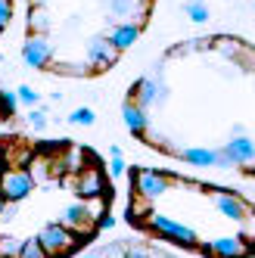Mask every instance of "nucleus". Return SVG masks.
Instances as JSON below:
<instances>
[{
	"label": "nucleus",
	"mask_w": 255,
	"mask_h": 258,
	"mask_svg": "<svg viewBox=\"0 0 255 258\" xmlns=\"http://www.w3.org/2000/svg\"><path fill=\"white\" fill-rule=\"evenodd\" d=\"M10 16H13L10 0H0V28H7V25H10Z\"/></svg>",
	"instance_id": "25"
},
{
	"label": "nucleus",
	"mask_w": 255,
	"mask_h": 258,
	"mask_svg": "<svg viewBox=\"0 0 255 258\" xmlns=\"http://www.w3.org/2000/svg\"><path fill=\"white\" fill-rule=\"evenodd\" d=\"M121 118H124V127H128V131H131L134 137H143V134H147L150 118H147V109H140L137 103L128 100L124 109H121Z\"/></svg>",
	"instance_id": "11"
},
{
	"label": "nucleus",
	"mask_w": 255,
	"mask_h": 258,
	"mask_svg": "<svg viewBox=\"0 0 255 258\" xmlns=\"http://www.w3.org/2000/svg\"><path fill=\"white\" fill-rule=\"evenodd\" d=\"M124 171H128V165H124L121 153H118V156H112V165H109V174H112V177H121Z\"/></svg>",
	"instance_id": "24"
},
{
	"label": "nucleus",
	"mask_w": 255,
	"mask_h": 258,
	"mask_svg": "<svg viewBox=\"0 0 255 258\" xmlns=\"http://www.w3.org/2000/svg\"><path fill=\"white\" fill-rule=\"evenodd\" d=\"M159 90H162V87H159L156 78H143V81L134 84L131 94H137V106H140V109H147V106L159 103Z\"/></svg>",
	"instance_id": "15"
},
{
	"label": "nucleus",
	"mask_w": 255,
	"mask_h": 258,
	"mask_svg": "<svg viewBox=\"0 0 255 258\" xmlns=\"http://www.w3.org/2000/svg\"><path fill=\"white\" fill-rule=\"evenodd\" d=\"M150 227L159 230V233H165V236H171V239H177V243H184V246L196 243V233L187 224H177V221H171L165 215H150Z\"/></svg>",
	"instance_id": "5"
},
{
	"label": "nucleus",
	"mask_w": 255,
	"mask_h": 258,
	"mask_svg": "<svg viewBox=\"0 0 255 258\" xmlns=\"http://www.w3.org/2000/svg\"><path fill=\"white\" fill-rule=\"evenodd\" d=\"M78 162H81V153H78V150H72V153L66 156V168H69V171H78V168H81Z\"/></svg>",
	"instance_id": "27"
},
{
	"label": "nucleus",
	"mask_w": 255,
	"mask_h": 258,
	"mask_svg": "<svg viewBox=\"0 0 255 258\" xmlns=\"http://www.w3.org/2000/svg\"><path fill=\"white\" fill-rule=\"evenodd\" d=\"M0 106H4L7 112L13 115V112H16V106H19V97H16V94H10V90H4V94H0Z\"/></svg>",
	"instance_id": "22"
},
{
	"label": "nucleus",
	"mask_w": 255,
	"mask_h": 258,
	"mask_svg": "<svg viewBox=\"0 0 255 258\" xmlns=\"http://www.w3.org/2000/svg\"><path fill=\"white\" fill-rule=\"evenodd\" d=\"M103 174L97 171V168H87L84 174H81V180H78V193L84 196V199H100L103 196Z\"/></svg>",
	"instance_id": "14"
},
{
	"label": "nucleus",
	"mask_w": 255,
	"mask_h": 258,
	"mask_svg": "<svg viewBox=\"0 0 255 258\" xmlns=\"http://www.w3.org/2000/svg\"><path fill=\"white\" fill-rule=\"evenodd\" d=\"M16 97H19V103H25V106H38V103H41V94H38L34 87H28V84H22Z\"/></svg>",
	"instance_id": "20"
},
{
	"label": "nucleus",
	"mask_w": 255,
	"mask_h": 258,
	"mask_svg": "<svg viewBox=\"0 0 255 258\" xmlns=\"http://www.w3.org/2000/svg\"><path fill=\"white\" fill-rule=\"evenodd\" d=\"M84 258H103V255H100V252H94V255H84Z\"/></svg>",
	"instance_id": "31"
},
{
	"label": "nucleus",
	"mask_w": 255,
	"mask_h": 258,
	"mask_svg": "<svg viewBox=\"0 0 255 258\" xmlns=\"http://www.w3.org/2000/svg\"><path fill=\"white\" fill-rule=\"evenodd\" d=\"M50 56H53V47L41 38H28L25 41V47H22V59H25V66H31V69H44L47 62H50Z\"/></svg>",
	"instance_id": "8"
},
{
	"label": "nucleus",
	"mask_w": 255,
	"mask_h": 258,
	"mask_svg": "<svg viewBox=\"0 0 255 258\" xmlns=\"http://www.w3.org/2000/svg\"><path fill=\"white\" fill-rule=\"evenodd\" d=\"M215 206H218V212H221L224 218H233V221L246 218V202L236 199V196L227 193V190H218V193H215Z\"/></svg>",
	"instance_id": "12"
},
{
	"label": "nucleus",
	"mask_w": 255,
	"mask_h": 258,
	"mask_svg": "<svg viewBox=\"0 0 255 258\" xmlns=\"http://www.w3.org/2000/svg\"><path fill=\"white\" fill-rule=\"evenodd\" d=\"M134 177H137V193H140L143 199H159L162 193L168 190V177L162 174V171L140 168V171H134Z\"/></svg>",
	"instance_id": "4"
},
{
	"label": "nucleus",
	"mask_w": 255,
	"mask_h": 258,
	"mask_svg": "<svg viewBox=\"0 0 255 258\" xmlns=\"http://www.w3.org/2000/svg\"><path fill=\"white\" fill-rule=\"evenodd\" d=\"M94 118H97V115H94V109H87V106L75 109V112L69 115V121H72V124H94Z\"/></svg>",
	"instance_id": "19"
},
{
	"label": "nucleus",
	"mask_w": 255,
	"mask_h": 258,
	"mask_svg": "<svg viewBox=\"0 0 255 258\" xmlns=\"http://www.w3.org/2000/svg\"><path fill=\"white\" fill-rule=\"evenodd\" d=\"M90 218H94V215L87 212L84 202H72V206H66V209H62L59 224H62V227H69V230H90Z\"/></svg>",
	"instance_id": "10"
},
{
	"label": "nucleus",
	"mask_w": 255,
	"mask_h": 258,
	"mask_svg": "<svg viewBox=\"0 0 255 258\" xmlns=\"http://www.w3.org/2000/svg\"><path fill=\"white\" fill-rule=\"evenodd\" d=\"M38 243H41V249H44L50 258H62V255H69L72 249H75L78 236H75V230H69V227L59 224V221H53V224H47V227L38 233Z\"/></svg>",
	"instance_id": "1"
},
{
	"label": "nucleus",
	"mask_w": 255,
	"mask_h": 258,
	"mask_svg": "<svg viewBox=\"0 0 255 258\" xmlns=\"http://www.w3.org/2000/svg\"><path fill=\"white\" fill-rule=\"evenodd\" d=\"M28 22H31L34 31H47V28H50V19H47V13H44V10H34Z\"/></svg>",
	"instance_id": "21"
},
{
	"label": "nucleus",
	"mask_w": 255,
	"mask_h": 258,
	"mask_svg": "<svg viewBox=\"0 0 255 258\" xmlns=\"http://www.w3.org/2000/svg\"><path fill=\"white\" fill-rule=\"evenodd\" d=\"M187 4H206V0H187Z\"/></svg>",
	"instance_id": "32"
},
{
	"label": "nucleus",
	"mask_w": 255,
	"mask_h": 258,
	"mask_svg": "<svg viewBox=\"0 0 255 258\" xmlns=\"http://www.w3.org/2000/svg\"><path fill=\"white\" fill-rule=\"evenodd\" d=\"M121 258H150V255L143 252V249H128V252H124Z\"/></svg>",
	"instance_id": "29"
},
{
	"label": "nucleus",
	"mask_w": 255,
	"mask_h": 258,
	"mask_svg": "<svg viewBox=\"0 0 255 258\" xmlns=\"http://www.w3.org/2000/svg\"><path fill=\"white\" fill-rule=\"evenodd\" d=\"M19 246L22 243H16V239H4V243H0V255H4V258H16V255H19Z\"/></svg>",
	"instance_id": "23"
},
{
	"label": "nucleus",
	"mask_w": 255,
	"mask_h": 258,
	"mask_svg": "<svg viewBox=\"0 0 255 258\" xmlns=\"http://www.w3.org/2000/svg\"><path fill=\"white\" fill-rule=\"evenodd\" d=\"M97 227H100V230H109V227H115V218H112V215H100Z\"/></svg>",
	"instance_id": "28"
},
{
	"label": "nucleus",
	"mask_w": 255,
	"mask_h": 258,
	"mask_svg": "<svg viewBox=\"0 0 255 258\" xmlns=\"http://www.w3.org/2000/svg\"><path fill=\"white\" fill-rule=\"evenodd\" d=\"M115 59H118V50L109 44L106 38H94V41L87 44V62H90V66H97V69H109Z\"/></svg>",
	"instance_id": "9"
},
{
	"label": "nucleus",
	"mask_w": 255,
	"mask_h": 258,
	"mask_svg": "<svg viewBox=\"0 0 255 258\" xmlns=\"http://www.w3.org/2000/svg\"><path fill=\"white\" fill-rule=\"evenodd\" d=\"M16 258H50V255L41 249L38 236H34V239H25V243L19 246V255H16Z\"/></svg>",
	"instance_id": "17"
},
{
	"label": "nucleus",
	"mask_w": 255,
	"mask_h": 258,
	"mask_svg": "<svg viewBox=\"0 0 255 258\" xmlns=\"http://www.w3.org/2000/svg\"><path fill=\"white\" fill-rule=\"evenodd\" d=\"M184 13L190 16V22H209V7L206 4H184Z\"/></svg>",
	"instance_id": "18"
},
{
	"label": "nucleus",
	"mask_w": 255,
	"mask_h": 258,
	"mask_svg": "<svg viewBox=\"0 0 255 258\" xmlns=\"http://www.w3.org/2000/svg\"><path fill=\"white\" fill-rule=\"evenodd\" d=\"M221 153H224V159H227L230 165H249V162L255 159V143H252L246 134H240V137L227 140Z\"/></svg>",
	"instance_id": "7"
},
{
	"label": "nucleus",
	"mask_w": 255,
	"mask_h": 258,
	"mask_svg": "<svg viewBox=\"0 0 255 258\" xmlns=\"http://www.w3.org/2000/svg\"><path fill=\"white\" fill-rule=\"evenodd\" d=\"M203 252H209L215 258H243V255H249V243L243 236H218L203 246Z\"/></svg>",
	"instance_id": "3"
},
{
	"label": "nucleus",
	"mask_w": 255,
	"mask_h": 258,
	"mask_svg": "<svg viewBox=\"0 0 255 258\" xmlns=\"http://www.w3.org/2000/svg\"><path fill=\"white\" fill-rule=\"evenodd\" d=\"M180 159L190 162V165H199V168H227V159L224 153L218 150H206V146H190V150H180Z\"/></svg>",
	"instance_id": "6"
},
{
	"label": "nucleus",
	"mask_w": 255,
	"mask_h": 258,
	"mask_svg": "<svg viewBox=\"0 0 255 258\" xmlns=\"http://www.w3.org/2000/svg\"><path fill=\"white\" fill-rule=\"evenodd\" d=\"M106 10L112 16H134V13H143V0H103Z\"/></svg>",
	"instance_id": "16"
},
{
	"label": "nucleus",
	"mask_w": 255,
	"mask_h": 258,
	"mask_svg": "<svg viewBox=\"0 0 255 258\" xmlns=\"http://www.w3.org/2000/svg\"><path fill=\"white\" fill-rule=\"evenodd\" d=\"M28 121H31L34 131H44V127H47V115H44V112H31V115H28Z\"/></svg>",
	"instance_id": "26"
},
{
	"label": "nucleus",
	"mask_w": 255,
	"mask_h": 258,
	"mask_svg": "<svg viewBox=\"0 0 255 258\" xmlns=\"http://www.w3.org/2000/svg\"><path fill=\"white\" fill-rule=\"evenodd\" d=\"M137 38H140V28H137L134 22H121V25H115L112 31H109V38H106V41L112 44L115 50H128Z\"/></svg>",
	"instance_id": "13"
},
{
	"label": "nucleus",
	"mask_w": 255,
	"mask_h": 258,
	"mask_svg": "<svg viewBox=\"0 0 255 258\" xmlns=\"http://www.w3.org/2000/svg\"><path fill=\"white\" fill-rule=\"evenodd\" d=\"M0 190H4L7 202H22V199L34 190V177H31L28 171H19V168L0 171Z\"/></svg>",
	"instance_id": "2"
},
{
	"label": "nucleus",
	"mask_w": 255,
	"mask_h": 258,
	"mask_svg": "<svg viewBox=\"0 0 255 258\" xmlns=\"http://www.w3.org/2000/svg\"><path fill=\"white\" fill-rule=\"evenodd\" d=\"M4 209H7V196H4V190H0V215H4Z\"/></svg>",
	"instance_id": "30"
}]
</instances>
